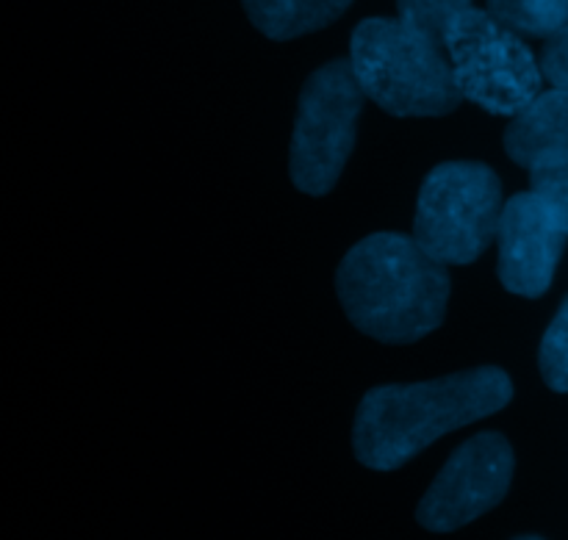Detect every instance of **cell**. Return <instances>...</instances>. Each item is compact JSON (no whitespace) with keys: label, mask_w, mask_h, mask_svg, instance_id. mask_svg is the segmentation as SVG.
I'll return each instance as SVG.
<instances>
[{"label":"cell","mask_w":568,"mask_h":540,"mask_svg":"<svg viewBox=\"0 0 568 540\" xmlns=\"http://www.w3.org/2000/svg\"><path fill=\"white\" fill-rule=\"evenodd\" d=\"M510 399L514 383L494 366L414 386L372 388L355 414V458L375 471L403 469L442 436L499 414Z\"/></svg>","instance_id":"obj_1"},{"label":"cell","mask_w":568,"mask_h":540,"mask_svg":"<svg viewBox=\"0 0 568 540\" xmlns=\"http://www.w3.org/2000/svg\"><path fill=\"white\" fill-rule=\"evenodd\" d=\"M347 319L386 344H410L430 336L449 303V272L397 233H375L344 255L336 275Z\"/></svg>","instance_id":"obj_2"},{"label":"cell","mask_w":568,"mask_h":540,"mask_svg":"<svg viewBox=\"0 0 568 540\" xmlns=\"http://www.w3.org/2000/svg\"><path fill=\"white\" fill-rule=\"evenodd\" d=\"M361 92L394 116H444L460 98L444 44L403 20H364L349 42Z\"/></svg>","instance_id":"obj_3"},{"label":"cell","mask_w":568,"mask_h":540,"mask_svg":"<svg viewBox=\"0 0 568 540\" xmlns=\"http://www.w3.org/2000/svg\"><path fill=\"white\" fill-rule=\"evenodd\" d=\"M503 186L491 166L449 161L422 183L414 238L438 264H475L497 238Z\"/></svg>","instance_id":"obj_4"},{"label":"cell","mask_w":568,"mask_h":540,"mask_svg":"<svg viewBox=\"0 0 568 540\" xmlns=\"http://www.w3.org/2000/svg\"><path fill=\"white\" fill-rule=\"evenodd\" d=\"M460 98L488 114L516 116L541 94L544 72L519 33L471 9L455 20L444 39Z\"/></svg>","instance_id":"obj_5"},{"label":"cell","mask_w":568,"mask_h":540,"mask_svg":"<svg viewBox=\"0 0 568 540\" xmlns=\"http://www.w3.org/2000/svg\"><path fill=\"white\" fill-rule=\"evenodd\" d=\"M364 98L349 61H331L305 81L288 153V170L300 192L322 197L336 186L355 147Z\"/></svg>","instance_id":"obj_6"},{"label":"cell","mask_w":568,"mask_h":540,"mask_svg":"<svg viewBox=\"0 0 568 540\" xmlns=\"http://www.w3.org/2000/svg\"><path fill=\"white\" fill-rule=\"evenodd\" d=\"M514 449L499 432H483L453 452L416 508L427 532H455L497 508L514 482Z\"/></svg>","instance_id":"obj_7"},{"label":"cell","mask_w":568,"mask_h":540,"mask_svg":"<svg viewBox=\"0 0 568 540\" xmlns=\"http://www.w3.org/2000/svg\"><path fill=\"white\" fill-rule=\"evenodd\" d=\"M566 233L536 192L516 194L499 216V281L510 294L541 297L552 286Z\"/></svg>","instance_id":"obj_8"},{"label":"cell","mask_w":568,"mask_h":540,"mask_svg":"<svg viewBox=\"0 0 568 540\" xmlns=\"http://www.w3.org/2000/svg\"><path fill=\"white\" fill-rule=\"evenodd\" d=\"M505 150L525 170L568 159V89L541 92L505 133Z\"/></svg>","instance_id":"obj_9"},{"label":"cell","mask_w":568,"mask_h":540,"mask_svg":"<svg viewBox=\"0 0 568 540\" xmlns=\"http://www.w3.org/2000/svg\"><path fill=\"white\" fill-rule=\"evenodd\" d=\"M353 0H244L250 22L264 37L286 42L336 22Z\"/></svg>","instance_id":"obj_10"},{"label":"cell","mask_w":568,"mask_h":540,"mask_svg":"<svg viewBox=\"0 0 568 540\" xmlns=\"http://www.w3.org/2000/svg\"><path fill=\"white\" fill-rule=\"evenodd\" d=\"M488 14L514 33L549 39L568 26V0H488Z\"/></svg>","instance_id":"obj_11"},{"label":"cell","mask_w":568,"mask_h":540,"mask_svg":"<svg viewBox=\"0 0 568 540\" xmlns=\"http://www.w3.org/2000/svg\"><path fill=\"white\" fill-rule=\"evenodd\" d=\"M399 20L433 42L444 44L458 17L471 11V0H397Z\"/></svg>","instance_id":"obj_12"},{"label":"cell","mask_w":568,"mask_h":540,"mask_svg":"<svg viewBox=\"0 0 568 540\" xmlns=\"http://www.w3.org/2000/svg\"><path fill=\"white\" fill-rule=\"evenodd\" d=\"M538 364H541L544 383L552 391L568 394V297L560 305L558 316L552 325L547 327V336L541 342V353H538Z\"/></svg>","instance_id":"obj_13"},{"label":"cell","mask_w":568,"mask_h":540,"mask_svg":"<svg viewBox=\"0 0 568 540\" xmlns=\"http://www.w3.org/2000/svg\"><path fill=\"white\" fill-rule=\"evenodd\" d=\"M532 175V192L549 205L555 220L560 222L564 233L568 236V159L555 161V164L536 166Z\"/></svg>","instance_id":"obj_14"},{"label":"cell","mask_w":568,"mask_h":540,"mask_svg":"<svg viewBox=\"0 0 568 540\" xmlns=\"http://www.w3.org/2000/svg\"><path fill=\"white\" fill-rule=\"evenodd\" d=\"M541 72L555 89H568V26L552 33L544 44Z\"/></svg>","instance_id":"obj_15"},{"label":"cell","mask_w":568,"mask_h":540,"mask_svg":"<svg viewBox=\"0 0 568 540\" xmlns=\"http://www.w3.org/2000/svg\"><path fill=\"white\" fill-rule=\"evenodd\" d=\"M516 540H544V538H538V536H521V538H516Z\"/></svg>","instance_id":"obj_16"}]
</instances>
